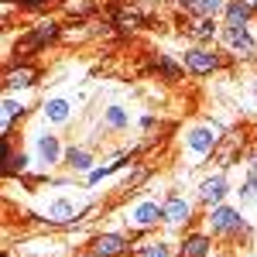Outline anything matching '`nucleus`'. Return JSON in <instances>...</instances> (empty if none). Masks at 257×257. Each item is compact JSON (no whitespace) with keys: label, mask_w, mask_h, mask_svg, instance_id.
I'll return each mask as SVG.
<instances>
[{"label":"nucleus","mask_w":257,"mask_h":257,"mask_svg":"<svg viewBox=\"0 0 257 257\" xmlns=\"http://www.w3.org/2000/svg\"><path fill=\"white\" fill-rule=\"evenodd\" d=\"M24 172H28V155L24 151H14L7 158V165H4V175L11 178V175H24Z\"/></svg>","instance_id":"obj_24"},{"label":"nucleus","mask_w":257,"mask_h":257,"mask_svg":"<svg viewBox=\"0 0 257 257\" xmlns=\"http://www.w3.org/2000/svg\"><path fill=\"white\" fill-rule=\"evenodd\" d=\"M48 219H52V223H72V219H76V213H72V202L55 199V202L48 206Z\"/></svg>","instance_id":"obj_20"},{"label":"nucleus","mask_w":257,"mask_h":257,"mask_svg":"<svg viewBox=\"0 0 257 257\" xmlns=\"http://www.w3.org/2000/svg\"><path fill=\"white\" fill-rule=\"evenodd\" d=\"M250 4H254V7H257V0H250Z\"/></svg>","instance_id":"obj_31"},{"label":"nucleus","mask_w":257,"mask_h":257,"mask_svg":"<svg viewBox=\"0 0 257 257\" xmlns=\"http://www.w3.org/2000/svg\"><path fill=\"white\" fill-rule=\"evenodd\" d=\"M192 41H199V45H209V41L219 35V24H216V18H199L196 24H192Z\"/></svg>","instance_id":"obj_15"},{"label":"nucleus","mask_w":257,"mask_h":257,"mask_svg":"<svg viewBox=\"0 0 257 257\" xmlns=\"http://www.w3.org/2000/svg\"><path fill=\"white\" fill-rule=\"evenodd\" d=\"M65 165H69L72 172H86V175H89V172H93V155H89L86 148H69V151H65Z\"/></svg>","instance_id":"obj_16"},{"label":"nucleus","mask_w":257,"mask_h":257,"mask_svg":"<svg viewBox=\"0 0 257 257\" xmlns=\"http://www.w3.org/2000/svg\"><path fill=\"white\" fill-rule=\"evenodd\" d=\"M89 250L96 257H123L131 250V240L123 237V233H96L93 243H89Z\"/></svg>","instance_id":"obj_6"},{"label":"nucleus","mask_w":257,"mask_h":257,"mask_svg":"<svg viewBox=\"0 0 257 257\" xmlns=\"http://www.w3.org/2000/svg\"><path fill=\"white\" fill-rule=\"evenodd\" d=\"M219 141H223L219 138V127H209V123H206V127H192V131L185 134V144H189L192 155H213L219 148Z\"/></svg>","instance_id":"obj_3"},{"label":"nucleus","mask_w":257,"mask_h":257,"mask_svg":"<svg viewBox=\"0 0 257 257\" xmlns=\"http://www.w3.org/2000/svg\"><path fill=\"white\" fill-rule=\"evenodd\" d=\"M134 257H172V247H168L165 240H151V243L138 247V254H134Z\"/></svg>","instance_id":"obj_23"},{"label":"nucleus","mask_w":257,"mask_h":257,"mask_svg":"<svg viewBox=\"0 0 257 257\" xmlns=\"http://www.w3.org/2000/svg\"><path fill=\"white\" fill-rule=\"evenodd\" d=\"M127 165H134V158H131V155H123V158L110 161V165H99V168H93V172H89V185H96L99 178L113 175V172H120V168H127Z\"/></svg>","instance_id":"obj_18"},{"label":"nucleus","mask_w":257,"mask_h":257,"mask_svg":"<svg viewBox=\"0 0 257 257\" xmlns=\"http://www.w3.org/2000/svg\"><path fill=\"white\" fill-rule=\"evenodd\" d=\"M178 4L189 18H216L226 7V0H178Z\"/></svg>","instance_id":"obj_11"},{"label":"nucleus","mask_w":257,"mask_h":257,"mask_svg":"<svg viewBox=\"0 0 257 257\" xmlns=\"http://www.w3.org/2000/svg\"><path fill=\"white\" fill-rule=\"evenodd\" d=\"M38 79H41V72H38V65H31V62L7 65V72H4V86L7 89H31Z\"/></svg>","instance_id":"obj_4"},{"label":"nucleus","mask_w":257,"mask_h":257,"mask_svg":"<svg viewBox=\"0 0 257 257\" xmlns=\"http://www.w3.org/2000/svg\"><path fill=\"white\" fill-rule=\"evenodd\" d=\"M240 230H243V216H240V209L223 206V202L209 209V233H213V237H237Z\"/></svg>","instance_id":"obj_1"},{"label":"nucleus","mask_w":257,"mask_h":257,"mask_svg":"<svg viewBox=\"0 0 257 257\" xmlns=\"http://www.w3.org/2000/svg\"><path fill=\"white\" fill-rule=\"evenodd\" d=\"M254 4L250 0H226V7H223V21H226V28H247L250 18H254Z\"/></svg>","instance_id":"obj_10"},{"label":"nucleus","mask_w":257,"mask_h":257,"mask_svg":"<svg viewBox=\"0 0 257 257\" xmlns=\"http://www.w3.org/2000/svg\"><path fill=\"white\" fill-rule=\"evenodd\" d=\"M86 257H96V254H93V250H89V254H86Z\"/></svg>","instance_id":"obj_30"},{"label":"nucleus","mask_w":257,"mask_h":257,"mask_svg":"<svg viewBox=\"0 0 257 257\" xmlns=\"http://www.w3.org/2000/svg\"><path fill=\"white\" fill-rule=\"evenodd\" d=\"M65 11H69V14H89V11H93V0H72V4H65Z\"/></svg>","instance_id":"obj_27"},{"label":"nucleus","mask_w":257,"mask_h":257,"mask_svg":"<svg viewBox=\"0 0 257 257\" xmlns=\"http://www.w3.org/2000/svg\"><path fill=\"white\" fill-rule=\"evenodd\" d=\"M106 123H110V127H123V123H127V113H123L120 106H110V110H106Z\"/></svg>","instance_id":"obj_26"},{"label":"nucleus","mask_w":257,"mask_h":257,"mask_svg":"<svg viewBox=\"0 0 257 257\" xmlns=\"http://www.w3.org/2000/svg\"><path fill=\"white\" fill-rule=\"evenodd\" d=\"M72 117V106H69V99H48L45 103V120H52V123H65V120Z\"/></svg>","instance_id":"obj_17"},{"label":"nucleus","mask_w":257,"mask_h":257,"mask_svg":"<svg viewBox=\"0 0 257 257\" xmlns=\"http://www.w3.org/2000/svg\"><path fill=\"white\" fill-rule=\"evenodd\" d=\"M11 4H18V7H28V11H45L52 0H7V7H11Z\"/></svg>","instance_id":"obj_28"},{"label":"nucleus","mask_w":257,"mask_h":257,"mask_svg":"<svg viewBox=\"0 0 257 257\" xmlns=\"http://www.w3.org/2000/svg\"><path fill=\"white\" fill-rule=\"evenodd\" d=\"M113 28H117L120 35H134L138 28H144V18H141L134 7H117L113 11Z\"/></svg>","instance_id":"obj_13"},{"label":"nucleus","mask_w":257,"mask_h":257,"mask_svg":"<svg viewBox=\"0 0 257 257\" xmlns=\"http://www.w3.org/2000/svg\"><path fill=\"white\" fill-rule=\"evenodd\" d=\"M223 41H226V48L233 55H240V59H254L257 55V41L250 38L247 28H226L223 24Z\"/></svg>","instance_id":"obj_5"},{"label":"nucleus","mask_w":257,"mask_h":257,"mask_svg":"<svg viewBox=\"0 0 257 257\" xmlns=\"http://www.w3.org/2000/svg\"><path fill=\"white\" fill-rule=\"evenodd\" d=\"M18 117H24V103H18L14 96H7L4 99V134L11 131V123H14Z\"/></svg>","instance_id":"obj_21"},{"label":"nucleus","mask_w":257,"mask_h":257,"mask_svg":"<svg viewBox=\"0 0 257 257\" xmlns=\"http://www.w3.org/2000/svg\"><path fill=\"white\" fill-rule=\"evenodd\" d=\"M158 72H161V79H165V82H178L182 76H185V65H178L172 55H161V59H158Z\"/></svg>","instance_id":"obj_19"},{"label":"nucleus","mask_w":257,"mask_h":257,"mask_svg":"<svg viewBox=\"0 0 257 257\" xmlns=\"http://www.w3.org/2000/svg\"><path fill=\"white\" fill-rule=\"evenodd\" d=\"M240 151H243V141L240 138H226V148H223V155H219V168H230V165L237 161Z\"/></svg>","instance_id":"obj_22"},{"label":"nucleus","mask_w":257,"mask_h":257,"mask_svg":"<svg viewBox=\"0 0 257 257\" xmlns=\"http://www.w3.org/2000/svg\"><path fill=\"white\" fill-rule=\"evenodd\" d=\"M247 165H250V175H257V151H250V155H247Z\"/></svg>","instance_id":"obj_29"},{"label":"nucleus","mask_w":257,"mask_h":257,"mask_svg":"<svg viewBox=\"0 0 257 257\" xmlns=\"http://www.w3.org/2000/svg\"><path fill=\"white\" fill-rule=\"evenodd\" d=\"M182 65H185V72H192V76H213L219 65H223V59H219L213 48L196 45V48H189V52H185Z\"/></svg>","instance_id":"obj_2"},{"label":"nucleus","mask_w":257,"mask_h":257,"mask_svg":"<svg viewBox=\"0 0 257 257\" xmlns=\"http://www.w3.org/2000/svg\"><path fill=\"white\" fill-rule=\"evenodd\" d=\"M226 192H230V182H226V175L223 172H216V175H209V178H202V185H199V202L202 206H219L223 199H226Z\"/></svg>","instance_id":"obj_7"},{"label":"nucleus","mask_w":257,"mask_h":257,"mask_svg":"<svg viewBox=\"0 0 257 257\" xmlns=\"http://www.w3.org/2000/svg\"><path fill=\"white\" fill-rule=\"evenodd\" d=\"M38 158H41V165H59L62 144H59L55 134H41V138H38Z\"/></svg>","instance_id":"obj_14"},{"label":"nucleus","mask_w":257,"mask_h":257,"mask_svg":"<svg viewBox=\"0 0 257 257\" xmlns=\"http://www.w3.org/2000/svg\"><path fill=\"white\" fill-rule=\"evenodd\" d=\"M131 223H134L138 230H151V226L165 223V206H161V202H155V199L138 202V206H134V213H131Z\"/></svg>","instance_id":"obj_9"},{"label":"nucleus","mask_w":257,"mask_h":257,"mask_svg":"<svg viewBox=\"0 0 257 257\" xmlns=\"http://www.w3.org/2000/svg\"><path fill=\"white\" fill-rule=\"evenodd\" d=\"M240 202H247V206H254V202H257V175H247L243 189H240Z\"/></svg>","instance_id":"obj_25"},{"label":"nucleus","mask_w":257,"mask_h":257,"mask_svg":"<svg viewBox=\"0 0 257 257\" xmlns=\"http://www.w3.org/2000/svg\"><path fill=\"white\" fill-rule=\"evenodd\" d=\"M161 206H165V223H168V226H189V223H192V202L185 196L172 192Z\"/></svg>","instance_id":"obj_8"},{"label":"nucleus","mask_w":257,"mask_h":257,"mask_svg":"<svg viewBox=\"0 0 257 257\" xmlns=\"http://www.w3.org/2000/svg\"><path fill=\"white\" fill-rule=\"evenodd\" d=\"M209 233H185L178 243V257H209Z\"/></svg>","instance_id":"obj_12"}]
</instances>
